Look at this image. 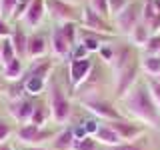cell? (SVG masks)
Returning a JSON list of instances; mask_svg holds the SVG:
<instances>
[{"mask_svg": "<svg viewBox=\"0 0 160 150\" xmlns=\"http://www.w3.org/2000/svg\"><path fill=\"white\" fill-rule=\"evenodd\" d=\"M4 94H6L8 102H10V100L24 98V94H26V86H24V76L20 78V80H14V82H6Z\"/></svg>", "mask_w": 160, "mask_h": 150, "instance_id": "obj_24", "label": "cell"}, {"mask_svg": "<svg viewBox=\"0 0 160 150\" xmlns=\"http://www.w3.org/2000/svg\"><path fill=\"white\" fill-rule=\"evenodd\" d=\"M120 104L124 108V116H130L138 122H142L144 126L158 128L160 126V110L154 102L152 94L148 90V84L138 80L132 86V90L124 98H120Z\"/></svg>", "mask_w": 160, "mask_h": 150, "instance_id": "obj_1", "label": "cell"}, {"mask_svg": "<svg viewBox=\"0 0 160 150\" xmlns=\"http://www.w3.org/2000/svg\"><path fill=\"white\" fill-rule=\"evenodd\" d=\"M4 88H6V80L4 76H0V92H4Z\"/></svg>", "mask_w": 160, "mask_h": 150, "instance_id": "obj_43", "label": "cell"}, {"mask_svg": "<svg viewBox=\"0 0 160 150\" xmlns=\"http://www.w3.org/2000/svg\"><path fill=\"white\" fill-rule=\"evenodd\" d=\"M46 0H32V4L28 6V10L24 12L22 16V26L26 28H38L40 24H42L44 16H46Z\"/></svg>", "mask_w": 160, "mask_h": 150, "instance_id": "obj_14", "label": "cell"}, {"mask_svg": "<svg viewBox=\"0 0 160 150\" xmlns=\"http://www.w3.org/2000/svg\"><path fill=\"white\" fill-rule=\"evenodd\" d=\"M132 2V0H108V6H110V16H118L120 12H122L124 8L128 6V4Z\"/></svg>", "mask_w": 160, "mask_h": 150, "instance_id": "obj_34", "label": "cell"}, {"mask_svg": "<svg viewBox=\"0 0 160 150\" xmlns=\"http://www.w3.org/2000/svg\"><path fill=\"white\" fill-rule=\"evenodd\" d=\"M156 56H158V58H160V50H158V54H156Z\"/></svg>", "mask_w": 160, "mask_h": 150, "instance_id": "obj_47", "label": "cell"}, {"mask_svg": "<svg viewBox=\"0 0 160 150\" xmlns=\"http://www.w3.org/2000/svg\"><path fill=\"white\" fill-rule=\"evenodd\" d=\"M10 42H12V46H14V52H16V56H18L20 60H24V62H26V60H28V54H26L28 34H26V30H24L22 24H16V26H12Z\"/></svg>", "mask_w": 160, "mask_h": 150, "instance_id": "obj_17", "label": "cell"}, {"mask_svg": "<svg viewBox=\"0 0 160 150\" xmlns=\"http://www.w3.org/2000/svg\"><path fill=\"white\" fill-rule=\"evenodd\" d=\"M154 8H156V12H160V0H154Z\"/></svg>", "mask_w": 160, "mask_h": 150, "instance_id": "obj_45", "label": "cell"}, {"mask_svg": "<svg viewBox=\"0 0 160 150\" xmlns=\"http://www.w3.org/2000/svg\"><path fill=\"white\" fill-rule=\"evenodd\" d=\"M24 60H20L18 56L12 60L10 64H6V66H2V76L6 82H14V80H20L24 76Z\"/></svg>", "mask_w": 160, "mask_h": 150, "instance_id": "obj_22", "label": "cell"}, {"mask_svg": "<svg viewBox=\"0 0 160 150\" xmlns=\"http://www.w3.org/2000/svg\"><path fill=\"white\" fill-rule=\"evenodd\" d=\"M46 10L52 16V20H56L58 24L64 22H78L82 16V6H74V4L66 2V0H46Z\"/></svg>", "mask_w": 160, "mask_h": 150, "instance_id": "obj_5", "label": "cell"}, {"mask_svg": "<svg viewBox=\"0 0 160 150\" xmlns=\"http://www.w3.org/2000/svg\"><path fill=\"white\" fill-rule=\"evenodd\" d=\"M158 50H160V34H152L148 38L146 46H144V52L146 54H158Z\"/></svg>", "mask_w": 160, "mask_h": 150, "instance_id": "obj_36", "label": "cell"}, {"mask_svg": "<svg viewBox=\"0 0 160 150\" xmlns=\"http://www.w3.org/2000/svg\"><path fill=\"white\" fill-rule=\"evenodd\" d=\"M156 16V8H154V0H144L142 2V22H150Z\"/></svg>", "mask_w": 160, "mask_h": 150, "instance_id": "obj_33", "label": "cell"}, {"mask_svg": "<svg viewBox=\"0 0 160 150\" xmlns=\"http://www.w3.org/2000/svg\"><path fill=\"white\" fill-rule=\"evenodd\" d=\"M140 70L148 74V78H156L160 74V58L156 54H146L140 60Z\"/></svg>", "mask_w": 160, "mask_h": 150, "instance_id": "obj_23", "label": "cell"}, {"mask_svg": "<svg viewBox=\"0 0 160 150\" xmlns=\"http://www.w3.org/2000/svg\"><path fill=\"white\" fill-rule=\"evenodd\" d=\"M10 134H12V128H10V124L6 122V120H2V118H0V144L8 142Z\"/></svg>", "mask_w": 160, "mask_h": 150, "instance_id": "obj_38", "label": "cell"}, {"mask_svg": "<svg viewBox=\"0 0 160 150\" xmlns=\"http://www.w3.org/2000/svg\"><path fill=\"white\" fill-rule=\"evenodd\" d=\"M138 74H140V62H136V60L124 70H120L118 74H114V78H116V82H114V96L118 100L124 98L132 90V86L138 82Z\"/></svg>", "mask_w": 160, "mask_h": 150, "instance_id": "obj_8", "label": "cell"}, {"mask_svg": "<svg viewBox=\"0 0 160 150\" xmlns=\"http://www.w3.org/2000/svg\"><path fill=\"white\" fill-rule=\"evenodd\" d=\"M148 30L150 34H160V12H156V16L148 22Z\"/></svg>", "mask_w": 160, "mask_h": 150, "instance_id": "obj_41", "label": "cell"}, {"mask_svg": "<svg viewBox=\"0 0 160 150\" xmlns=\"http://www.w3.org/2000/svg\"><path fill=\"white\" fill-rule=\"evenodd\" d=\"M98 126H100V122H98L96 118H92V120H88V122L84 124V130H86L88 136H94V134H96V130H98Z\"/></svg>", "mask_w": 160, "mask_h": 150, "instance_id": "obj_40", "label": "cell"}, {"mask_svg": "<svg viewBox=\"0 0 160 150\" xmlns=\"http://www.w3.org/2000/svg\"><path fill=\"white\" fill-rule=\"evenodd\" d=\"M32 112H34V102L30 98H26V96L18 98V100H10V102H8V114L16 120L20 126L30 122Z\"/></svg>", "mask_w": 160, "mask_h": 150, "instance_id": "obj_11", "label": "cell"}, {"mask_svg": "<svg viewBox=\"0 0 160 150\" xmlns=\"http://www.w3.org/2000/svg\"><path fill=\"white\" fill-rule=\"evenodd\" d=\"M80 102H82V106L88 110L92 116H96L100 120H104V122H110V120H122L126 118L120 110L114 106L110 100L106 98H100V96H86V98H80Z\"/></svg>", "mask_w": 160, "mask_h": 150, "instance_id": "obj_3", "label": "cell"}, {"mask_svg": "<svg viewBox=\"0 0 160 150\" xmlns=\"http://www.w3.org/2000/svg\"><path fill=\"white\" fill-rule=\"evenodd\" d=\"M112 130H116V134L120 138H122V142L124 140H136L140 138L144 132H146V126H140V124L136 122H132V120H126V118H122V120H110V122H106Z\"/></svg>", "mask_w": 160, "mask_h": 150, "instance_id": "obj_9", "label": "cell"}, {"mask_svg": "<svg viewBox=\"0 0 160 150\" xmlns=\"http://www.w3.org/2000/svg\"><path fill=\"white\" fill-rule=\"evenodd\" d=\"M94 66V62H92V58H82V60H70V64H68V80H70V84H72L74 88H78L80 84L86 80V76L90 74V70H92Z\"/></svg>", "mask_w": 160, "mask_h": 150, "instance_id": "obj_12", "label": "cell"}, {"mask_svg": "<svg viewBox=\"0 0 160 150\" xmlns=\"http://www.w3.org/2000/svg\"><path fill=\"white\" fill-rule=\"evenodd\" d=\"M94 140L100 144V146H118V144H122V138L116 134V130H112L108 126L106 122H102L96 130V134H94Z\"/></svg>", "mask_w": 160, "mask_h": 150, "instance_id": "obj_18", "label": "cell"}, {"mask_svg": "<svg viewBox=\"0 0 160 150\" xmlns=\"http://www.w3.org/2000/svg\"><path fill=\"white\" fill-rule=\"evenodd\" d=\"M16 138L22 146H42L48 138H54V132L44 126H36V124L28 122V124L18 126Z\"/></svg>", "mask_w": 160, "mask_h": 150, "instance_id": "obj_7", "label": "cell"}, {"mask_svg": "<svg viewBox=\"0 0 160 150\" xmlns=\"http://www.w3.org/2000/svg\"><path fill=\"white\" fill-rule=\"evenodd\" d=\"M50 70H52V58H40V60H32L30 68L24 72V76H36L42 80H48Z\"/></svg>", "mask_w": 160, "mask_h": 150, "instance_id": "obj_21", "label": "cell"}, {"mask_svg": "<svg viewBox=\"0 0 160 150\" xmlns=\"http://www.w3.org/2000/svg\"><path fill=\"white\" fill-rule=\"evenodd\" d=\"M100 144L94 140V136H84L80 140H74V146L72 150H98Z\"/></svg>", "mask_w": 160, "mask_h": 150, "instance_id": "obj_31", "label": "cell"}, {"mask_svg": "<svg viewBox=\"0 0 160 150\" xmlns=\"http://www.w3.org/2000/svg\"><path fill=\"white\" fill-rule=\"evenodd\" d=\"M132 52H134V46L130 42L128 44H120V46L114 44V58H112V62H110L114 74H118L120 70H124L126 66H130V64L134 62Z\"/></svg>", "mask_w": 160, "mask_h": 150, "instance_id": "obj_16", "label": "cell"}, {"mask_svg": "<svg viewBox=\"0 0 160 150\" xmlns=\"http://www.w3.org/2000/svg\"><path fill=\"white\" fill-rule=\"evenodd\" d=\"M146 84H148V90H150V94H152L154 102H156V106H158V110H160V80L148 78Z\"/></svg>", "mask_w": 160, "mask_h": 150, "instance_id": "obj_35", "label": "cell"}, {"mask_svg": "<svg viewBox=\"0 0 160 150\" xmlns=\"http://www.w3.org/2000/svg\"><path fill=\"white\" fill-rule=\"evenodd\" d=\"M60 30H62V34H64V38L70 42V46H76V42H78V30H80V24L78 22H64V24H60Z\"/></svg>", "mask_w": 160, "mask_h": 150, "instance_id": "obj_27", "label": "cell"}, {"mask_svg": "<svg viewBox=\"0 0 160 150\" xmlns=\"http://www.w3.org/2000/svg\"><path fill=\"white\" fill-rule=\"evenodd\" d=\"M14 58H16V52H14V46L10 42V38H2L0 40V64L6 66Z\"/></svg>", "mask_w": 160, "mask_h": 150, "instance_id": "obj_26", "label": "cell"}, {"mask_svg": "<svg viewBox=\"0 0 160 150\" xmlns=\"http://www.w3.org/2000/svg\"><path fill=\"white\" fill-rule=\"evenodd\" d=\"M150 36H152V34H150V30H148V24L140 20L136 26L132 28V32L128 34V42L132 44L134 48H144Z\"/></svg>", "mask_w": 160, "mask_h": 150, "instance_id": "obj_20", "label": "cell"}, {"mask_svg": "<svg viewBox=\"0 0 160 150\" xmlns=\"http://www.w3.org/2000/svg\"><path fill=\"white\" fill-rule=\"evenodd\" d=\"M156 80H160V74H158V76H156Z\"/></svg>", "mask_w": 160, "mask_h": 150, "instance_id": "obj_48", "label": "cell"}, {"mask_svg": "<svg viewBox=\"0 0 160 150\" xmlns=\"http://www.w3.org/2000/svg\"><path fill=\"white\" fill-rule=\"evenodd\" d=\"M80 28L84 30H92V32L100 34H108V36H116V28L110 20L102 18L98 12H94L88 4L82 6V16H80Z\"/></svg>", "mask_w": 160, "mask_h": 150, "instance_id": "obj_6", "label": "cell"}, {"mask_svg": "<svg viewBox=\"0 0 160 150\" xmlns=\"http://www.w3.org/2000/svg\"><path fill=\"white\" fill-rule=\"evenodd\" d=\"M24 86H26L28 96H38L44 92V88L48 86V80L36 78V76H24Z\"/></svg>", "mask_w": 160, "mask_h": 150, "instance_id": "obj_25", "label": "cell"}, {"mask_svg": "<svg viewBox=\"0 0 160 150\" xmlns=\"http://www.w3.org/2000/svg\"><path fill=\"white\" fill-rule=\"evenodd\" d=\"M142 140V136L136 138V140H130V142H122L118 144V146H100V150H146V146H144V142H140Z\"/></svg>", "mask_w": 160, "mask_h": 150, "instance_id": "obj_30", "label": "cell"}, {"mask_svg": "<svg viewBox=\"0 0 160 150\" xmlns=\"http://www.w3.org/2000/svg\"><path fill=\"white\" fill-rule=\"evenodd\" d=\"M0 150H14L12 146H10L8 142H4V144H0Z\"/></svg>", "mask_w": 160, "mask_h": 150, "instance_id": "obj_44", "label": "cell"}, {"mask_svg": "<svg viewBox=\"0 0 160 150\" xmlns=\"http://www.w3.org/2000/svg\"><path fill=\"white\" fill-rule=\"evenodd\" d=\"M30 4H32V0H18V2H16V8H14L12 16H10V20H12V22H20Z\"/></svg>", "mask_w": 160, "mask_h": 150, "instance_id": "obj_32", "label": "cell"}, {"mask_svg": "<svg viewBox=\"0 0 160 150\" xmlns=\"http://www.w3.org/2000/svg\"><path fill=\"white\" fill-rule=\"evenodd\" d=\"M0 18H2V0H0Z\"/></svg>", "mask_w": 160, "mask_h": 150, "instance_id": "obj_46", "label": "cell"}, {"mask_svg": "<svg viewBox=\"0 0 160 150\" xmlns=\"http://www.w3.org/2000/svg\"><path fill=\"white\" fill-rule=\"evenodd\" d=\"M48 50H50V42H48V40L42 36V34H38V32L28 34V46H26V54H28V60H30V62H32V60L46 58Z\"/></svg>", "mask_w": 160, "mask_h": 150, "instance_id": "obj_15", "label": "cell"}, {"mask_svg": "<svg viewBox=\"0 0 160 150\" xmlns=\"http://www.w3.org/2000/svg\"><path fill=\"white\" fill-rule=\"evenodd\" d=\"M66 2L74 4V6H84V0H66Z\"/></svg>", "mask_w": 160, "mask_h": 150, "instance_id": "obj_42", "label": "cell"}, {"mask_svg": "<svg viewBox=\"0 0 160 150\" xmlns=\"http://www.w3.org/2000/svg\"><path fill=\"white\" fill-rule=\"evenodd\" d=\"M52 150H72L74 146V130L70 126H62L60 132L54 134V138L50 140Z\"/></svg>", "mask_w": 160, "mask_h": 150, "instance_id": "obj_19", "label": "cell"}, {"mask_svg": "<svg viewBox=\"0 0 160 150\" xmlns=\"http://www.w3.org/2000/svg\"><path fill=\"white\" fill-rule=\"evenodd\" d=\"M16 2L18 0H2V18L4 20H10L14 8H16Z\"/></svg>", "mask_w": 160, "mask_h": 150, "instance_id": "obj_37", "label": "cell"}, {"mask_svg": "<svg viewBox=\"0 0 160 150\" xmlns=\"http://www.w3.org/2000/svg\"><path fill=\"white\" fill-rule=\"evenodd\" d=\"M48 106H50V116L58 126H64L72 116V102L54 78L52 82H48Z\"/></svg>", "mask_w": 160, "mask_h": 150, "instance_id": "obj_2", "label": "cell"}, {"mask_svg": "<svg viewBox=\"0 0 160 150\" xmlns=\"http://www.w3.org/2000/svg\"><path fill=\"white\" fill-rule=\"evenodd\" d=\"M88 6L94 10V12H98L102 18L106 20H112V16H110V6H108V0H88Z\"/></svg>", "mask_w": 160, "mask_h": 150, "instance_id": "obj_29", "label": "cell"}, {"mask_svg": "<svg viewBox=\"0 0 160 150\" xmlns=\"http://www.w3.org/2000/svg\"><path fill=\"white\" fill-rule=\"evenodd\" d=\"M50 116V106L46 104H34V112H32V118H30V122L36 124V126H44V122L48 120Z\"/></svg>", "mask_w": 160, "mask_h": 150, "instance_id": "obj_28", "label": "cell"}, {"mask_svg": "<svg viewBox=\"0 0 160 150\" xmlns=\"http://www.w3.org/2000/svg\"><path fill=\"white\" fill-rule=\"evenodd\" d=\"M50 52L58 60H66V58H70V54H72V46H70V42L64 38L62 30H60V24H54L52 30H50Z\"/></svg>", "mask_w": 160, "mask_h": 150, "instance_id": "obj_10", "label": "cell"}, {"mask_svg": "<svg viewBox=\"0 0 160 150\" xmlns=\"http://www.w3.org/2000/svg\"><path fill=\"white\" fill-rule=\"evenodd\" d=\"M12 34V26L8 24V20L0 18V38H10Z\"/></svg>", "mask_w": 160, "mask_h": 150, "instance_id": "obj_39", "label": "cell"}, {"mask_svg": "<svg viewBox=\"0 0 160 150\" xmlns=\"http://www.w3.org/2000/svg\"><path fill=\"white\" fill-rule=\"evenodd\" d=\"M114 36H108V34H100V32H92V30H84L80 28L78 30V42L82 44L84 48L88 50L90 54L92 52H98L104 44H108Z\"/></svg>", "mask_w": 160, "mask_h": 150, "instance_id": "obj_13", "label": "cell"}, {"mask_svg": "<svg viewBox=\"0 0 160 150\" xmlns=\"http://www.w3.org/2000/svg\"><path fill=\"white\" fill-rule=\"evenodd\" d=\"M140 20H142V2H140V0H132L118 16L112 18V22H114V28H116L118 34L128 36Z\"/></svg>", "mask_w": 160, "mask_h": 150, "instance_id": "obj_4", "label": "cell"}]
</instances>
